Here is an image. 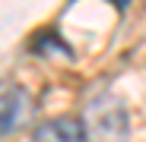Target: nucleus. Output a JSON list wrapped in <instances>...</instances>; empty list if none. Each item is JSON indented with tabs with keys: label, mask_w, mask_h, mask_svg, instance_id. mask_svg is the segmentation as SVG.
Wrapping results in <instances>:
<instances>
[{
	"label": "nucleus",
	"mask_w": 146,
	"mask_h": 142,
	"mask_svg": "<svg viewBox=\"0 0 146 142\" xmlns=\"http://www.w3.org/2000/svg\"><path fill=\"white\" fill-rule=\"evenodd\" d=\"M86 130L102 142H127L130 136V111L117 95H95L86 107Z\"/></svg>",
	"instance_id": "nucleus-1"
},
{
	"label": "nucleus",
	"mask_w": 146,
	"mask_h": 142,
	"mask_svg": "<svg viewBox=\"0 0 146 142\" xmlns=\"http://www.w3.org/2000/svg\"><path fill=\"white\" fill-rule=\"evenodd\" d=\"M29 114H32L29 92L16 82H10V79H0V139L16 133L29 120Z\"/></svg>",
	"instance_id": "nucleus-2"
},
{
	"label": "nucleus",
	"mask_w": 146,
	"mask_h": 142,
	"mask_svg": "<svg viewBox=\"0 0 146 142\" xmlns=\"http://www.w3.org/2000/svg\"><path fill=\"white\" fill-rule=\"evenodd\" d=\"M32 142H89V130L80 117H54L35 126Z\"/></svg>",
	"instance_id": "nucleus-3"
}]
</instances>
